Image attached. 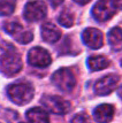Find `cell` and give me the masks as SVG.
<instances>
[{"mask_svg": "<svg viewBox=\"0 0 122 123\" xmlns=\"http://www.w3.org/2000/svg\"><path fill=\"white\" fill-rule=\"evenodd\" d=\"M0 67L1 71L6 76H12L17 74L22 68V61L20 54L16 52L13 46L4 49V53L0 59Z\"/></svg>", "mask_w": 122, "mask_h": 123, "instance_id": "cell-1", "label": "cell"}, {"mask_svg": "<svg viewBox=\"0 0 122 123\" xmlns=\"http://www.w3.org/2000/svg\"><path fill=\"white\" fill-rule=\"evenodd\" d=\"M7 94L16 105H26L33 97V89L27 83H15L7 87Z\"/></svg>", "mask_w": 122, "mask_h": 123, "instance_id": "cell-2", "label": "cell"}, {"mask_svg": "<svg viewBox=\"0 0 122 123\" xmlns=\"http://www.w3.org/2000/svg\"><path fill=\"white\" fill-rule=\"evenodd\" d=\"M54 85L64 92H70L76 85V78L73 71L68 68H61L52 76Z\"/></svg>", "mask_w": 122, "mask_h": 123, "instance_id": "cell-3", "label": "cell"}, {"mask_svg": "<svg viewBox=\"0 0 122 123\" xmlns=\"http://www.w3.org/2000/svg\"><path fill=\"white\" fill-rule=\"evenodd\" d=\"M116 13V6L113 0H99L92 8V16L98 22H106Z\"/></svg>", "mask_w": 122, "mask_h": 123, "instance_id": "cell-4", "label": "cell"}, {"mask_svg": "<svg viewBox=\"0 0 122 123\" xmlns=\"http://www.w3.org/2000/svg\"><path fill=\"white\" fill-rule=\"evenodd\" d=\"M43 106L47 111L54 113V114H60L64 115L70 111V104L67 100L62 99L61 97L57 96H44L42 98Z\"/></svg>", "mask_w": 122, "mask_h": 123, "instance_id": "cell-5", "label": "cell"}, {"mask_svg": "<svg viewBox=\"0 0 122 123\" xmlns=\"http://www.w3.org/2000/svg\"><path fill=\"white\" fill-rule=\"evenodd\" d=\"M46 14H47V7L43 1L39 0L30 1L24 7V18L27 21L36 22L43 20Z\"/></svg>", "mask_w": 122, "mask_h": 123, "instance_id": "cell-6", "label": "cell"}, {"mask_svg": "<svg viewBox=\"0 0 122 123\" xmlns=\"http://www.w3.org/2000/svg\"><path fill=\"white\" fill-rule=\"evenodd\" d=\"M119 76L114 74L104 76L103 78L98 80L95 84V92L98 96H107L109 94L119 83Z\"/></svg>", "mask_w": 122, "mask_h": 123, "instance_id": "cell-7", "label": "cell"}, {"mask_svg": "<svg viewBox=\"0 0 122 123\" xmlns=\"http://www.w3.org/2000/svg\"><path fill=\"white\" fill-rule=\"evenodd\" d=\"M28 62L33 67H46L51 63V56L46 49L33 47L28 53Z\"/></svg>", "mask_w": 122, "mask_h": 123, "instance_id": "cell-8", "label": "cell"}, {"mask_svg": "<svg viewBox=\"0 0 122 123\" xmlns=\"http://www.w3.org/2000/svg\"><path fill=\"white\" fill-rule=\"evenodd\" d=\"M83 43L92 49H98L103 46V33L98 29L88 28L82 33Z\"/></svg>", "mask_w": 122, "mask_h": 123, "instance_id": "cell-9", "label": "cell"}, {"mask_svg": "<svg viewBox=\"0 0 122 123\" xmlns=\"http://www.w3.org/2000/svg\"><path fill=\"white\" fill-rule=\"evenodd\" d=\"M114 116V107L108 104L99 105L93 111V117L98 123H108Z\"/></svg>", "mask_w": 122, "mask_h": 123, "instance_id": "cell-10", "label": "cell"}, {"mask_svg": "<svg viewBox=\"0 0 122 123\" xmlns=\"http://www.w3.org/2000/svg\"><path fill=\"white\" fill-rule=\"evenodd\" d=\"M42 37L47 43H55L61 37V31L53 23H45L42 27Z\"/></svg>", "mask_w": 122, "mask_h": 123, "instance_id": "cell-11", "label": "cell"}, {"mask_svg": "<svg viewBox=\"0 0 122 123\" xmlns=\"http://www.w3.org/2000/svg\"><path fill=\"white\" fill-rule=\"evenodd\" d=\"M27 118L30 123H50L47 113L39 107H33L27 112Z\"/></svg>", "mask_w": 122, "mask_h": 123, "instance_id": "cell-12", "label": "cell"}, {"mask_svg": "<svg viewBox=\"0 0 122 123\" xmlns=\"http://www.w3.org/2000/svg\"><path fill=\"white\" fill-rule=\"evenodd\" d=\"M109 66V61L103 55H93L88 59V67L92 71H99L107 68Z\"/></svg>", "mask_w": 122, "mask_h": 123, "instance_id": "cell-13", "label": "cell"}, {"mask_svg": "<svg viewBox=\"0 0 122 123\" xmlns=\"http://www.w3.org/2000/svg\"><path fill=\"white\" fill-rule=\"evenodd\" d=\"M108 43L114 51L122 49V29L121 28H113L108 32Z\"/></svg>", "mask_w": 122, "mask_h": 123, "instance_id": "cell-14", "label": "cell"}, {"mask_svg": "<svg viewBox=\"0 0 122 123\" xmlns=\"http://www.w3.org/2000/svg\"><path fill=\"white\" fill-rule=\"evenodd\" d=\"M4 29H5V31L7 33H9L11 36H14L15 39H17L24 32L22 25L17 22H6L4 24Z\"/></svg>", "mask_w": 122, "mask_h": 123, "instance_id": "cell-15", "label": "cell"}, {"mask_svg": "<svg viewBox=\"0 0 122 123\" xmlns=\"http://www.w3.org/2000/svg\"><path fill=\"white\" fill-rule=\"evenodd\" d=\"M16 0H0V15L7 16L14 12Z\"/></svg>", "mask_w": 122, "mask_h": 123, "instance_id": "cell-16", "label": "cell"}, {"mask_svg": "<svg viewBox=\"0 0 122 123\" xmlns=\"http://www.w3.org/2000/svg\"><path fill=\"white\" fill-rule=\"evenodd\" d=\"M58 21L62 27H66V28L71 27V25L74 24V14L70 11L64 9V11H62L61 14L59 15Z\"/></svg>", "mask_w": 122, "mask_h": 123, "instance_id": "cell-17", "label": "cell"}, {"mask_svg": "<svg viewBox=\"0 0 122 123\" xmlns=\"http://www.w3.org/2000/svg\"><path fill=\"white\" fill-rule=\"evenodd\" d=\"M71 123H92V122L90 121V118H89L88 115H85V114H77L71 120Z\"/></svg>", "mask_w": 122, "mask_h": 123, "instance_id": "cell-18", "label": "cell"}, {"mask_svg": "<svg viewBox=\"0 0 122 123\" xmlns=\"http://www.w3.org/2000/svg\"><path fill=\"white\" fill-rule=\"evenodd\" d=\"M32 37H33V36H32L31 32L24 31L21 35V36H20V37L16 39V40H17V42H20L21 44H27V43H30V42H31V40H32Z\"/></svg>", "mask_w": 122, "mask_h": 123, "instance_id": "cell-19", "label": "cell"}, {"mask_svg": "<svg viewBox=\"0 0 122 123\" xmlns=\"http://www.w3.org/2000/svg\"><path fill=\"white\" fill-rule=\"evenodd\" d=\"M48 1H50V4L53 6V7H57V6L61 5L64 2V0H48Z\"/></svg>", "mask_w": 122, "mask_h": 123, "instance_id": "cell-20", "label": "cell"}, {"mask_svg": "<svg viewBox=\"0 0 122 123\" xmlns=\"http://www.w3.org/2000/svg\"><path fill=\"white\" fill-rule=\"evenodd\" d=\"M113 2L115 4L116 8H119V9H122V0H113Z\"/></svg>", "mask_w": 122, "mask_h": 123, "instance_id": "cell-21", "label": "cell"}, {"mask_svg": "<svg viewBox=\"0 0 122 123\" xmlns=\"http://www.w3.org/2000/svg\"><path fill=\"white\" fill-rule=\"evenodd\" d=\"M76 4H78V5H86L88 2H90L91 0H74Z\"/></svg>", "mask_w": 122, "mask_h": 123, "instance_id": "cell-22", "label": "cell"}, {"mask_svg": "<svg viewBox=\"0 0 122 123\" xmlns=\"http://www.w3.org/2000/svg\"><path fill=\"white\" fill-rule=\"evenodd\" d=\"M119 94H120V97L122 98V86L120 87V89H119Z\"/></svg>", "mask_w": 122, "mask_h": 123, "instance_id": "cell-23", "label": "cell"}, {"mask_svg": "<svg viewBox=\"0 0 122 123\" xmlns=\"http://www.w3.org/2000/svg\"><path fill=\"white\" fill-rule=\"evenodd\" d=\"M21 123H24V122H21Z\"/></svg>", "mask_w": 122, "mask_h": 123, "instance_id": "cell-24", "label": "cell"}, {"mask_svg": "<svg viewBox=\"0 0 122 123\" xmlns=\"http://www.w3.org/2000/svg\"><path fill=\"white\" fill-rule=\"evenodd\" d=\"M121 63H122V61H121Z\"/></svg>", "mask_w": 122, "mask_h": 123, "instance_id": "cell-25", "label": "cell"}]
</instances>
